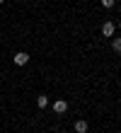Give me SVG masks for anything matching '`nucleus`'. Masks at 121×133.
I'll use <instances>...</instances> for the list:
<instances>
[{"instance_id":"2","label":"nucleus","mask_w":121,"mask_h":133,"mask_svg":"<svg viewBox=\"0 0 121 133\" xmlns=\"http://www.w3.org/2000/svg\"><path fill=\"white\" fill-rule=\"evenodd\" d=\"M51 107H53L56 114H66V111H68V102H66V99H56Z\"/></svg>"},{"instance_id":"5","label":"nucleus","mask_w":121,"mask_h":133,"mask_svg":"<svg viewBox=\"0 0 121 133\" xmlns=\"http://www.w3.org/2000/svg\"><path fill=\"white\" fill-rule=\"evenodd\" d=\"M36 107H39V109H46V107H48V97H44V95L36 97Z\"/></svg>"},{"instance_id":"3","label":"nucleus","mask_w":121,"mask_h":133,"mask_svg":"<svg viewBox=\"0 0 121 133\" xmlns=\"http://www.w3.org/2000/svg\"><path fill=\"white\" fill-rule=\"evenodd\" d=\"M114 32H116V24H114V22H104V24H102V34L104 36H114Z\"/></svg>"},{"instance_id":"9","label":"nucleus","mask_w":121,"mask_h":133,"mask_svg":"<svg viewBox=\"0 0 121 133\" xmlns=\"http://www.w3.org/2000/svg\"><path fill=\"white\" fill-rule=\"evenodd\" d=\"M119 29H121V22H119Z\"/></svg>"},{"instance_id":"4","label":"nucleus","mask_w":121,"mask_h":133,"mask_svg":"<svg viewBox=\"0 0 121 133\" xmlns=\"http://www.w3.org/2000/svg\"><path fill=\"white\" fill-rule=\"evenodd\" d=\"M87 128H90V123H87L85 119H78L75 121V133H87Z\"/></svg>"},{"instance_id":"8","label":"nucleus","mask_w":121,"mask_h":133,"mask_svg":"<svg viewBox=\"0 0 121 133\" xmlns=\"http://www.w3.org/2000/svg\"><path fill=\"white\" fill-rule=\"evenodd\" d=\"M3 3H5V0H0V5H3Z\"/></svg>"},{"instance_id":"7","label":"nucleus","mask_w":121,"mask_h":133,"mask_svg":"<svg viewBox=\"0 0 121 133\" xmlns=\"http://www.w3.org/2000/svg\"><path fill=\"white\" fill-rule=\"evenodd\" d=\"M99 3H102L104 7H114V3H116V0H99Z\"/></svg>"},{"instance_id":"1","label":"nucleus","mask_w":121,"mask_h":133,"mask_svg":"<svg viewBox=\"0 0 121 133\" xmlns=\"http://www.w3.org/2000/svg\"><path fill=\"white\" fill-rule=\"evenodd\" d=\"M12 63H15V65H27V63H29V53L17 51V53H15V58H12Z\"/></svg>"},{"instance_id":"6","label":"nucleus","mask_w":121,"mask_h":133,"mask_svg":"<svg viewBox=\"0 0 121 133\" xmlns=\"http://www.w3.org/2000/svg\"><path fill=\"white\" fill-rule=\"evenodd\" d=\"M111 49L114 53H121V39H111Z\"/></svg>"}]
</instances>
